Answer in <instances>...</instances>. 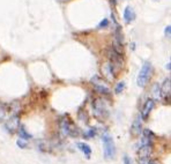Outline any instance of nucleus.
I'll list each match as a JSON object with an SVG mask.
<instances>
[{
    "label": "nucleus",
    "instance_id": "nucleus-1",
    "mask_svg": "<svg viewBox=\"0 0 171 164\" xmlns=\"http://www.w3.org/2000/svg\"><path fill=\"white\" fill-rule=\"evenodd\" d=\"M153 75V66L150 63H145L142 65V67L140 69L138 79H136V83L140 88H145L147 86V83L149 82L150 78Z\"/></svg>",
    "mask_w": 171,
    "mask_h": 164
},
{
    "label": "nucleus",
    "instance_id": "nucleus-2",
    "mask_svg": "<svg viewBox=\"0 0 171 164\" xmlns=\"http://www.w3.org/2000/svg\"><path fill=\"white\" fill-rule=\"evenodd\" d=\"M102 142L104 148V157L107 160H113L116 156V146L112 136L109 133H104L102 135Z\"/></svg>",
    "mask_w": 171,
    "mask_h": 164
},
{
    "label": "nucleus",
    "instance_id": "nucleus-3",
    "mask_svg": "<svg viewBox=\"0 0 171 164\" xmlns=\"http://www.w3.org/2000/svg\"><path fill=\"white\" fill-rule=\"evenodd\" d=\"M59 126H60V129L63 131V133H64L65 135H68L71 136V138H78L81 134L80 129L66 117L61 118L60 120H59Z\"/></svg>",
    "mask_w": 171,
    "mask_h": 164
},
{
    "label": "nucleus",
    "instance_id": "nucleus-4",
    "mask_svg": "<svg viewBox=\"0 0 171 164\" xmlns=\"http://www.w3.org/2000/svg\"><path fill=\"white\" fill-rule=\"evenodd\" d=\"M93 111H94V116L97 119H100V120H103V119L108 118V116H109V111H108L107 105L100 98H96V100L94 101Z\"/></svg>",
    "mask_w": 171,
    "mask_h": 164
},
{
    "label": "nucleus",
    "instance_id": "nucleus-5",
    "mask_svg": "<svg viewBox=\"0 0 171 164\" xmlns=\"http://www.w3.org/2000/svg\"><path fill=\"white\" fill-rule=\"evenodd\" d=\"M5 127H6L8 133L13 134V133L16 132L20 127V118H19L18 114H12L5 123Z\"/></svg>",
    "mask_w": 171,
    "mask_h": 164
},
{
    "label": "nucleus",
    "instance_id": "nucleus-6",
    "mask_svg": "<svg viewBox=\"0 0 171 164\" xmlns=\"http://www.w3.org/2000/svg\"><path fill=\"white\" fill-rule=\"evenodd\" d=\"M152 151H153V145H141L138 150L139 160H149Z\"/></svg>",
    "mask_w": 171,
    "mask_h": 164
},
{
    "label": "nucleus",
    "instance_id": "nucleus-7",
    "mask_svg": "<svg viewBox=\"0 0 171 164\" xmlns=\"http://www.w3.org/2000/svg\"><path fill=\"white\" fill-rule=\"evenodd\" d=\"M141 131H142V124H141V117L138 116V117L134 119L132 124V127H131V135L133 138H138V136L141 134Z\"/></svg>",
    "mask_w": 171,
    "mask_h": 164
},
{
    "label": "nucleus",
    "instance_id": "nucleus-8",
    "mask_svg": "<svg viewBox=\"0 0 171 164\" xmlns=\"http://www.w3.org/2000/svg\"><path fill=\"white\" fill-rule=\"evenodd\" d=\"M154 107H155V102H154V100L147 101L146 103H145V105H143L142 110H141V114H140L141 119L147 120V118L149 117V113L152 112V110L154 109Z\"/></svg>",
    "mask_w": 171,
    "mask_h": 164
},
{
    "label": "nucleus",
    "instance_id": "nucleus-9",
    "mask_svg": "<svg viewBox=\"0 0 171 164\" xmlns=\"http://www.w3.org/2000/svg\"><path fill=\"white\" fill-rule=\"evenodd\" d=\"M171 80L170 78H167L164 80L163 85L161 87V96L165 98V100H169L170 97V91H171Z\"/></svg>",
    "mask_w": 171,
    "mask_h": 164
},
{
    "label": "nucleus",
    "instance_id": "nucleus-10",
    "mask_svg": "<svg viewBox=\"0 0 171 164\" xmlns=\"http://www.w3.org/2000/svg\"><path fill=\"white\" fill-rule=\"evenodd\" d=\"M124 20L126 23H131L135 20V12L131 6H127L124 11Z\"/></svg>",
    "mask_w": 171,
    "mask_h": 164
},
{
    "label": "nucleus",
    "instance_id": "nucleus-11",
    "mask_svg": "<svg viewBox=\"0 0 171 164\" xmlns=\"http://www.w3.org/2000/svg\"><path fill=\"white\" fill-rule=\"evenodd\" d=\"M93 85H94L95 90L98 91L100 94H103V95H109V94H110V89H109L104 83H102V81L93 82Z\"/></svg>",
    "mask_w": 171,
    "mask_h": 164
},
{
    "label": "nucleus",
    "instance_id": "nucleus-12",
    "mask_svg": "<svg viewBox=\"0 0 171 164\" xmlns=\"http://www.w3.org/2000/svg\"><path fill=\"white\" fill-rule=\"evenodd\" d=\"M76 146H78V148L81 150L82 153L85 154L86 156L89 158L90 155H91V148H90V147L88 146L87 143H85V142H78V145H76Z\"/></svg>",
    "mask_w": 171,
    "mask_h": 164
},
{
    "label": "nucleus",
    "instance_id": "nucleus-13",
    "mask_svg": "<svg viewBox=\"0 0 171 164\" xmlns=\"http://www.w3.org/2000/svg\"><path fill=\"white\" fill-rule=\"evenodd\" d=\"M102 72H103L104 76L108 78V80H112V79H113V75H112V72H111V67L109 63L102 66Z\"/></svg>",
    "mask_w": 171,
    "mask_h": 164
},
{
    "label": "nucleus",
    "instance_id": "nucleus-14",
    "mask_svg": "<svg viewBox=\"0 0 171 164\" xmlns=\"http://www.w3.org/2000/svg\"><path fill=\"white\" fill-rule=\"evenodd\" d=\"M152 95L154 96V98L156 101H158L161 98V87L158 86V83H155L153 86V88H152Z\"/></svg>",
    "mask_w": 171,
    "mask_h": 164
},
{
    "label": "nucleus",
    "instance_id": "nucleus-15",
    "mask_svg": "<svg viewBox=\"0 0 171 164\" xmlns=\"http://www.w3.org/2000/svg\"><path fill=\"white\" fill-rule=\"evenodd\" d=\"M19 135H20V138H21L22 140H29V139H31V135L29 134L27 131H25V127H22V126H20L19 127Z\"/></svg>",
    "mask_w": 171,
    "mask_h": 164
},
{
    "label": "nucleus",
    "instance_id": "nucleus-16",
    "mask_svg": "<svg viewBox=\"0 0 171 164\" xmlns=\"http://www.w3.org/2000/svg\"><path fill=\"white\" fill-rule=\"evenodd\" d=\"M7 114V107L3 103H0V121H4Z\"/></svg>",
    "mask_w": 171,
    "mask_h": 164
},
{
    "label": "nucleus",
    "instance_id": "nucleus-17",
    "mask_svg": "<svg viewBox=\"0 0 171 164\" xmlns=\"http://www.w3.org/2000/svg\"><path fill=\"white\" fill-rule=\"evenodd\" d=\"M124 89H125V82L124 81L118 82L117 86H116V88H114V93H116V94H120Z\"/></svg>",
    "mask_w": 171,
    "mask_h": 164
},
{
    "label": "nucleus",
    "instance_id": "nucleus-18",
    "mask_svg": "<svg viewBox=\"0 0 171 164\" xmlns=\"http://www.w3.org/2000/svg\"><path fill=\"white\" fill-rule=\"evenodd\" d=\"M96 135V129L95 128H90L88 132L86 133V136H87V139H91L94 136Z\"/></svg>",
    "mask_w": 171,
    "mask_h": 164
},
{
    "label": "nucleus",
    "instance_id": "nucleus-19",
    "mask_svg": "<svg viewBox=\"0 0 171 164\" xmlns=\"http://www.w3.org/2000/svg\"><path fill=\"white\" fill-rule=\"evenodd\" d=\"M18 146L20 147V148H22V149H25V148H27V143L23 141L22 139H20V140H18Z\"/></svg>",
    "mask_w": 171,
    "mask_h": 164
},
{
    "label": "nucleus",
    "instance_id": "nucleus-20",
    "mask_svg": "<svg viewBox=\"0 0 171 164\" xmlns=\"http://www.w3.org/2000/svg\"><path fill=\"white\" fill-rule=\"evenodd\" d=\"M108 25H109V21H108V19H104L103 21L100 23L98 28H105V27H108Z\"/></svg>",
    "mask_w": 171,
    "mask_h": 164
},
{
    "label": "nucleus",
    "instance_id": "nucleus-21",
    "mask_svg": "<svg viewBox=\"0 0 171 164\" xmlns=\"http://www.w3.org/2000/svg\"><path fill=\"white\" fill-rule=\"evenodd\" d=\"M143 134H145V135H148V136H152V138H155L154 133L152 132V131H149V129H145V131H143Z\"/></svg>",
    "mask_w": 171,
    "mask_h": 164
},
{
    "label": "nucleus",
    "instance_id": "nucleus-22",
    "mask_svg": "<svg viewBox=\"0 0 171 164\" xmlns=\"http://www.w3.org/2000/svg\"><path fill=\"white\" fill-rule=\"evenodd\" d=\"M170 30H171V27L168 25L167 28H165V36H167V37H170Z\"/></svg>",
    "mask_w": 171,
    "mask_h": 164
},
{
    "label": "nucleus",
    "instance_id": "nucleus-23",
    "mask_svg": "<svg viewBox=\"0 0 171 164\" xmlns=\"http://www.w3.org/2000/svg\"><path fill=\"white\" fill-rule=\"evenodd\" d=\"M124 163L125 164H131V161H130L128 156H124Z\"/></svg>",
    "mask_w": 171,
    "mask_h": 164
},
{
    "label": "nucleus",
    "instance_id": "nucleus-24",
    "mask_svg": "<svg viewBox=\"0 0 171 164\" xmlns=\"http://www.w3.org/2000/svg\"><path fill=\"white\" fill-rule=\"evenodd\" d=\"M148 164H161V163L156 160H150V161H148Z\"/></svg>",
    "mask_w": 171,
    "mask_h": 164
},
{
    "label": "nucleus",
    "instance_id": "nucleus-25",
    "mask_svg": "<svg viewBox=\"0 0 171 164\" xmlns=\"http://www.w3.org/2000/svg\"><path fill=\"white\" fill-rule=\"evenodd\" d=\"M167 68H168V69H170V63H168V65H167Z\"/></svg>",
    "mask_w": 171,
    "mask_h": 164
}]
</instances>
